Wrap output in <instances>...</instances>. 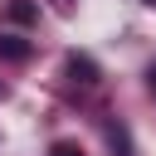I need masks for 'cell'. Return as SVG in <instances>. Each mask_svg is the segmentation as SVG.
I'll return each instance as SVG.
<instances>
[{"mask_svg": "<svg viewBox=\"0 0 156 156\" xmlns=\"http://www.w3.org/2000/svg\"><path fill=\"white\" fill-rule=\"evenodd\" d=\"M29 54H34L29 39H20V34H0V58H5V63H24Z\"/></svg>", "mask_w": 156, "mask_h": 156, "instance_id": "cell-3", "label": "cell"}, {"mask_svg": "<svg viewBox=\"0 0 156 156\" xmlns=\"http://www.w3.org/2000/svg\"><path fill=\"white\" fill-rule=\"evenodd\" d=\"M146 78H151V93H156V63H151V73H146Z\"/></svg>", "mask_w": 156, "mask_h": 156, "instance_id": "cell-6", "label": "cell"}, {"mask_svg": "<svg viewBox=\"0 0 156 156\" xmlns=\"http://www.w3.org/2000/svg\"><path fill=\"white\" fill-rule=\"evenodd\" d=\"M146 5H156V0H146Z\"/></svg>", "mask_w": 156, "mask_h": 156, "instance_id": "cell-7", "label": "cell"}, {"mask_svg": "<svg viewBox=\"0 0 156 156\" xmlns=\"http://www.w3.org/2000/svg\"><path fill=\"white\" fill-rule=\"evenodd\" d=\"M5 15H10L15 24H34V20H39V5H34V0H10Z\"/></svg>", "mask_w": 156, "mask_h": 156, "instance_id": "cell-4", "label": "cell"}, {"mask_svg": "<svg viewBox=\"0 0 156 156\" xmlns=\"http://www.w3.org/2000/svg\"><path fill=\"white\" fill-rule=\"evenodd\" d=\"M49 156H88V151H83L78 141H54V146H49Z\"/></svg>", "mask_w": 156, "mask_h": 156, "instance_id": "cell-5", "label": "cell"}, {"mask_svg": "<svg viewBox=\"0 0 156 156\" xmlns=\"http://www.w3.org/2000/svg\"><path fill=\"white\" fill-rule=\"evenodd\" d=\"M63 73H68L73 88H98V78H102L98 63H93L88 54H68V58H63Z\"/></svg>", "mask_w": 156, "mask_h": 156, "instance_id": "cell-1", "label": "cell"}, {"mask_svg": "<svg viewBox=\"0 0 156 156\" xmlns=\"http://www.w3.org/2000/svg\"><path fill=\"white\" fill-rule=\"evenodd\" d=\"M102 136H107V146H112L117 156H136V151H132V132H127L117 117H107V122H102Z\"/></svg>", "mask_w": 156, "mask_h": 156, "instance_id": "cell-2", "label": "cell"}]
</instances>
